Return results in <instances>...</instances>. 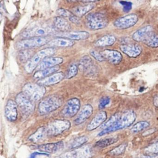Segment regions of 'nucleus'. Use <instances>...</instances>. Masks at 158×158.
Here are the masks:
<instances>
[{
  "mask_svg": "<svg viewBox=\"0 0 158 158\" xmlns=\"http://www.w3.org/2000/svg\"><path fill=\"white\" fill-rule=\"evenodd\" d=\"M35 54L32 49H24L21 50L18 54L19 60L22 63H27Z\"/></svg>",
  "mask_w": 158,
  "mask_h": 158,
  "instance_id": "c756f323",
  "label": "nucleus"
},
{
  "mask_svg": "<svg viewBox=\"0 0 158 158\" xmlns=\"http://www.w3.org/2000/svg\"><path fill=\"white\" fill-rule=\"evenodd\" d=\"M150 126L149 123L146 121H141L138 122L133 126L131 129V132L133 133H137L141 132L145 128L148 127Z\"/></svg>",
  "mask_w": 158,
  "mask_h": 158,
  "instance_id": "72a5a7b5",
  "label": "nucleus"
},
{
  "mask_svg": "<svg viewBox=\"0 0 158 158\" xmlns=\"http://www.w3.org/2000/svg\"><path fill=\"white\" fill-rule=\"evenodd\" d=\"M94 7L95 5L93 3H87L75 7L72 10V12L78 17H82L94 9Z\"/></svg>",
  "mask_w": 158,
  "mask_h": 158,
  "instance_id": "a878e982",
  "label": "nucleus"
},
{
  "mask_svg": "<svg viewBox=\"0 0 158 158\" xmlns=\"http://www.w3.org/2000/svg\"><path fill=\"white\" fill-rule=\"evenodd\" d=\"M65 77L64 73L62 72H59L53 74L48 77L40 79L37 84L45 87V86L53 85L58 84Z\"/></svg>",
  "mask_w": 158,
  "mask_h": 158,
  "instance_id": "ddd939ff",
  "label": "nucleus"
},
{
  "mask_svg": "<svg viewBox=\"0 0 158 158\" xmlns=\"http://www.w3.org/2000/svg\"><path fill=\"white\" fill-rule=\"evenodd\" d=\"M64 60L60 57H50L44 59L37 67V71L44 70L58 66L63 62Z\"/></svg>",
  "mask_w": 158,
  "mask_h": 158,
  "instance_id": "f3484780",
  "label": "nucleus"
},
{
  "mask_svg": "<svg viewBox=\"0 0 158 158\" xmlns=\"http://www.w3.org/2000/svg\"><path fill=\"white\" fill-rule=\"evenodd\" d=\"M71 152L73 158H90L92 156V149L88 145L82 146Z\"/></svg>",
  "mask_w": 158,
  "mask_h": 158,
  "instance_id": "5701e85b",
  "label": "nucleus"
},
{
  "mask_svg": "<svg viewBox=\"0 0 158 158\" xmlns=\"http://www.w3.org/2000/svg\"><path fill=\"white\" fill-rule=\"evenodd\" d=\"M49 42V39L46 37L27 39L18 41L16 44V48L21 50L32 49V48L42 47Z\"/></svg>",
  "mask_w": 158,
  "mask_h": 158,
  "instance_id": "0eeeda50",
  "label": "nucleus"
},
{
  "mask_svg": "<svg viewBox=\"0 0 158 158\" xmlns=\"http://www.w3.org/2000/svg\"><path fill=\"white\" fill-rule=\"evenodd\" d=\"M136 117V114L133 111L130 110L124 113L121 114V117L114 125L103 129L98 135L99 136H102L106 134L128 127L135 122Z\"/></svg>",
  "mask_w": 158,
  "mask_h": 158,
  "instance_id": "f257e3e1",
  "label": "nucleus"
},
{
  "mask_svg": "<svg viewBox=\"0 0 158 158\" xmlns=\"http://www.w3.org/2000/svg\"><path fill=\"white\" fill-rule=\"evenodd\" d=\"M100 52L105 60L113 64H119L123 59L122 54L117 51L106 49Z\"/></svg>",
  "mask_w": 158,
  "mask_h": 158,
  "instance_id": "2eb2a0df",
  "label": "nucleus"
},
{
  "mask_svg": "<svg viewBox=\"0 0 158 158\" xmlns=\"http://www.w3.org/2000/svg\"><path fill=\"white\" fill-rule=\"evenodd\" d=\"M116 41V38L112 35H106L102 37L95 42V46L98 47H104L111 46Z\"/></svg>",
  "mask_w": 158,
  "mask_h": 158,
  "instance_id": "bb28decb",
  "label": "nucleus"
},
{
  "mask_svg": "<svg viewBox=\"0 0 158 158\" xmlns=\"http://www.w3.org/2000/svg\"><path fill=\"white\" fill-rule=\"evenodd\" d=\"M126 148V145L125 144H122V145L116 147L114 149L112 150L110 152L113 155H120V154H122L125 151Z\"/></svg>",
  "mask_w": 158,
  "mask_h": 158,
  "instance_id": "4c0bfd02",
  "label": "nucleus"
},
{
  "mask_svg": "<svg viewBox=\"0 0 158 158\" xmlns=\"http://www.w3.org/2000/svg\"><path fill=\"white\" fill-rule=\"evenodd\" d=\"M15 102L22 112L27 115L31 114L35 110L34 102L23 92L17 94L15 98Z\"/></svg>",
  "mask_w": 158,
  "mask_h": 158,
  "instance_id": "1a4fd4ad",
  "label": "nucleus"
},
{
  "mask_svg": "<svg viewBox=\"0 0 158 158\" xmlns=\"http://www.w3.org/2000/svg\"><path fill=\"white\" fill-rule=\"evenodd\" d=\"M121 114H120L119 113H116L115 114H114L113 115H112L109 119L108 121L105 122L104 123H103L101 126V128L104 129L105 128H107V127H110L114 125L117 122V121L119 120V118L121 117Z\"/></svg>",
  "mask_w": 158,
  "mask_h": 158,
  "instance_id": "f704fd0d",
  "label": "nucleus"
},
{
  "mask_svg": "<svg viewBox=\"0 0 158 158\" xmlns=\"http://www.w3.org/2000/svg\"><path fill=\"white\" fill-rule=\"evenodd\" d=\"M54 25L56 29L62 33L70 32L71 26L69 22L61 16L56 17L54 20Z\"/></svg>",
  "mask_w": 158,
  "mask_h": 158,
  "instance_id": "393cba45",
  "label": "nucleus"
},
{
  "mask_svg": "<svg viewBox=\"0 0 158 158\" xmlns=\"http://www.w3.org/2000/svg\"><path fill=\"white\" fill-rule=\"evenodd\" d=\"M64 147V144L62 141H59L55 143H48L42 144L38 146V149L40 151L46 153H54L60 151Z\"/></svg>",
  "mask_w": 158,
  "mask_h": 158,
  "instance_id": "6ab92c4d",
  "label": "nucleus"
},
{
  "mask_svg": "<svg viewBox=\"0 0 158 158\" xmlns=\"http://www.w3.org/2000/svg\"><path fill=\"white\" fill-rule=\"evenodd\" d=\"M48 45L50 48H69L75 45V42L64 38L58 37L50 40Z\"/></svg>",
  "mask_w": 158,
  "mask_h": 158,
  "instance_id": "b1692460",
  "label": "nucleus"
},
{
  "mask_svg": "<svg viewBox=\"0 0 158 158\" xmlns=\"http://www.w3.org/2000/svg\"><path fill=\"white\" fill-rule=\"evenodd\" d=\"M5 115L10 122H15L17 120L18 110L17 105L15 101L11 99L8 100L5 106Z\"/></svg>",
  "mask_w": 158,
  "mask_h": 158,
  "instance_id": "4468645a",
  "label": "nucleus"
},
{
  "mask_svg": "<svg viewBox=\"0 0 158 158\" xmlns=\"http://www.w3.org/2000/svg\"><path fill=\"white\" fill-rule=\"evenodd\" d=\"M80 100L77 98H73L68 101L61 113L65 117H73L79 111L80 108Z\"/></svg>",
  "mask_w": 158,
  "mask_h": 158,
  "instance_id": "9b49d317",
  "label": "nucleus"
},
{
  "mask_svg": "<svg viewBox=\"0 0 158 158\" xmlns=\"http://www.w3.org/2000/svg\"><path fill=\"white\" fill-rule=\"evenodd\" d=\"M120 50L130 58H136L142 52L141 47L137 44L122 45L120 47Z\"/></svg>",
  "mask_w": 158,
  "mask_h": 158,
  "instance_id": "a211bd4d",
  "label": "nucleus"
},
{
  "mask_svg": "<svg viewBox=\"0 0 158 158\" xmlns=\"http://www.w3.org/2000/svg\"><path fill=\"white\" fill-rule=\"evenodd\" d=\"M110 102V98L108 97H104L101 99L99 104L100 109H103Z\"/></svg>",
  "mask_w": 158,
  "mask_h": 158,
  "instance_id": "a19ab883",
  "label": "nucleus"
},
{
  "mask_svg": "<svg viewBox=\"0 0 158 158\" xmlns=\"http://www.w3.org/2000/svg\"><path fill=\"white\" fill-rule=\"evenodd\" d=\"M78 68L80 72L88 77H94L97 75V67L89 56H85L82 58L78 64Z\"/></svg>",
  "mask_w": 158,
  "mask_h": 158,
  "instance_id": "9d476101",
  "label": "nucleus"
},
{
  "mask_svg": "<svg viewBox=\"0 0 158 158\" xmlns=\"http://www.w3.org/2000/svg\"><path fill=\"white\" fill-rule=\"evenodd\" d=\"M107 117L106 112L102 111L99 113L88 125L87 130L89 131L95 130L100 126L103 124V123L106 121Z\"/></svg>",
  "mask_w": 158,
  "mask_h": 158,
  "instance_id": "412c9836",
  "label": "nucleus"
},
{
  "mask_svg": "<svg viewBox=\"0 0 158 158\" xmlns=\"http://www.w3.org/2000/svg\"><path fill=\"white\" fill-rule=\"evenodd\" d=\"M77 72H78V68L76 64H71L68 68L67 74L65 77L67 79H71L77 75Z\"/></svg>",
  "mask_w": 158,
  "mask_h": 158,
  "instance_id": "c9c22d12",
  "label": "nucleus"
},
{
  "mask_svg": "<svg viewBox=\"0 0 158 158\" xmlns=\"http://www.w3.org/2000/svg\"><path fill=\"white\" fill-rule=\"evenodd\" d=\"M57 12L58 14L61 17H63V18L64 17H68V18H69L70 16H72L73 15L72 12L69 11L64 9H62V8H60V9H59V10H57Z\"/></svg>",
  "mask_w": 158,
  "mask_h": 158,
  "instance_id": "58836bf2",
  "label": "nucleus"
},
{
  "mask_svg": "<svg viewBox=\"0 0 158 158\" xmlns=\"http://www.w3.org/2000/svg\"><path fill=\"white\" fill-rule=\"evenodd\" d=\"M90 54L95 60L98 61L102 62L105 60L103 56L101 55L100 52H98L96 51L93 50L90 51Z\"/></svg>",
  "mask_w": 158,
  "mask_h": 158,
  "instance_id": "ea45409f",
  "label": "nucleus"
},
{
  "mask_svg": "<svg viewBox=\"0 0 158 158\" xmlns=\"http://www.w3.org/2000/svg\"><path fill=\"white\" fill-rule=\"evenodd\" d=\"M153 32L152 27L146 26L135 32L132 36V38L137 42H143L147 37Z\"/></svg>",
  "mask_w": 158,
  "mask_h": 158,
  "instance_id": "4be33fe9",
  "label": "nucleus"
},
{
  "mask_svg": "<svg viewBox=\"0 0 158 158\" xmlns=\"http://www.w3.org/2000/svg\"><path fill=\"white\" fill-rule=\"evenodd\" d=\"M138 17L135 14H130L121 17L115 20L114 23V27L119 29H124L130 28L136 24Z\"/></svg>",
  "mask_w": 158,
  "mask_h": 158,
  "instance_id": "f8f14e48",
  "label": "nucleus"
},
{
  "mask_svg": "<svg viewBox=\"0 0 158 158\" xmlns=\"http://www.w3.org/2000/svg\"><path fill=\"white\" fill-rule=\"evenodd\" d=\"M93 111V108L91 105L86 104L85 105L78 116L74 120V123L76 125L83 123L92 115Z\"/></svg>",
  "mask_w": 158,
  "mask_h": 158,
  "instance_id": "aec40b11",
  "label": "nucleus"
},
{
  "mask_svg": "<svg viewBox=\"0 0 158 158\" xmlns=\"http://www.w3.org/2000/svg\"><path fill=\"white\" fill-rule=\"evenodd\" d=\"M53 29L47 24L39 25L30 27L22 33L23 38L30 39L33 38L44 37L52 33Z\"/></svg>",
  "mask_w": 158,
  "mask_h": 158,
  "instance_id": "20e7f679",
  "label": "nucleus"
},
{
  "mask_svg": "<svg viewBox=\"0 0 158 158\" xmlns=\"http://www.w3.org/2000/svg\"><path fill=\"white\" fill-rule=\"evenodd\" d=\"M58 37L64 38L70 40H83L87 39L89 37L88 32L85 31H79V32H68L62 33L56 35Z\"/></svg>",
  "mask_w": 158,
  "mask_h": 158,
  "instance_id": "dca6fc26",
  "label": "nucleus"
},
{
  "mask_svg": "<svg viewBox=\"0 0 158 158\" xmlns=\"http://www.w3.org/2000/svg\"><path fill=\"white\" fill-rule=\"evenodd\" d=\"M62 103V99L59 96L52 95L48 96L39 104V112L41 115L50 113L59 109Z\"/></svg>",
  "mask_w": 158,
  "mask_h": 158,
  "instance_id": "7ed1b4c3",
  "label": "nucleus"
},
{
  "mask_svg": "<svg viewBox=\"0 0 158 158\" xmlns=\"http://www.w3.org/2000/svg\"><path fill=\"white\" fill-rule=\"evenodd\" d=\"M56 52V50L53 48H46L39 51L26 64L24 67L26 72L28 73H33L44 59L54 55Z\"/></svg>",
  "mask_w": 158,
  "mask_h": 158,
  "instance_id": "f03ea898",
  "label": "nucleus"
},
{
  "mask_svg": "<svg viewBox=\"0 0 158 158\" xmlns=\"http://www.w3.org/2000/svg\"><path fill=\"white\" fill-rule=\"evenodd\" d=\"M120 2L123 7L124 12H128L132 9V3L131 2L126 1H121Z\"/></svg>",
  "mask_w": 158,
  "mask_h": 158,
  "instance_id": "79ce46f5",
  "label": "nucleus"
},
{
  "mask_svg": "<svg viewBox=\"0 0 158 158\" xmlns=\"http://www.w3.org/2000/svg\"><path fill=\"white\" fill-rule=\"evenodd\" d=\"M86 21L87 26L92 30H99L105 28L109 23L106 16L101 13L89 14L87 16Z\"/></svg>",
  "mask_w": 158,
  "mask_h": 158,
  "instance_id": "39448f33",
  "label": "nucleus"
},
{
  "mask_svg": "<svg viewBox=\"0 0 158 158\" xmlns=\"http://www.w3.org/2000/svg\"><path fill=\"white\" fill-rule=\"evenodd\" d=\"M145 152L148 154L157 155L158 154V142L153 143L147 147Z\"/></svg>",
  "mask_w": 158,
  "mask_h": 158,
  "instance_id": "e433bc0d",
  "label": "nucleus"
},
{
  "mask_svg": "<svg viewBox=\"0 0 158 158\" xmlns=\"http://www.w3.org/2000/svg\"><path fill=\"white\" fill-rule=\"evenodd\" d=\"M70 22L73 23L75 24L76 25H79L81 23V21L78 16L73 14L72 16H70L69 18Z\"/></svg>",
  "mask_w": 158,
  "mask_h": 158,
  "instance_id": "c03bdc74",
  "label": "nucleus"
},
{
  "mask_svg": "<svg viewBox=\"0 0 158 158\" xmlns=\"http://www.w3.org/2000/svg\"><path fill=\"white\" fill-rule=\"evenodd\" d=\"M146 45L152 48H158V35L152 32L143 41Z\"/></svg>",
  "mask_w": 158,
  "mask_h": 158,
  "instance_id": "7c9ffc66",
  "label": "nucleus"
},
{
  "mask_svg": "<svg viewBox=\"0 0 158 158\" xmlns=\"http://www.w3.org/2000/svg\"><path fill=\"white\" fill-rule=\"evenodd\" d=\"M118 138L116 137L109 138L101 139L97 141L95 144V147L99 148H103L112 145L118 140Z\"/></svg>",
  "mask_w": 158,
  "mask_h": 158,
  "instance_id": "2f4dec72",
  "label": "nucleus"
},
{
  "mask_svg": "<svg viewBox=\"0 0 158 158\" xmlns=\"http://www.w3.org/2000/svg\"><path fill=\"white\" fill-rule=\"evenodd\" d=\"M88 140V138L85 136L77 138L72 142L70 145V148L71 149H76L80 148L86 142H87Z\"/></svg>",
  "mask_w": 158,
  "mask_h": 158,
  "instance_id": "473e14b6",
  "label": "nucleus"
},
{
  "mask_svg": "<svg viewBox=\"0 0 158 158\" xmlns=\"http://www.w3.org/2000/svg\"><path fill=\"white\" fill-rule=\"evenodd\" d=\"M23 92L33 102L41 100L46 94V88L38 84L27 83L23 88Z\"/></svg>",
  "mask_w": 158,
  "mask_h": 158,
  "instance_id": "423d86ee",
  "label": "nucleus"
},
{
  "mask_svg": "<svg viewBox=\"0 0 158 158\" xmlns=\"http://www.w3.org/2000/svg\"><path fill=\"white\" fill-rule=\"evenodd\" d=\"M48 157L49 155L47 153L35 152L31 154L29 158H47Z\"/></svg>",
  "mask_w": 158,
  "mask_h": 158,
  "instance_id": "37998d69",
  "label": "nucleus"
},
{
  "mask_svg": "<svg viewBox=\"0 0 158 158\" xmlns=\"http://www.w3.org/2000/svg\"><path fill=\"white\" fill-rule=\"evenodd\" d=\"M71 124L65 120H56L51 122L46 127L48 135L57 136L69 129Z\"/></svg>",
  "mask_w": 158,
  "mask_h": 158,
  "instance_id": "6e6552de",
  "label": "nucleus"
},
{
  "mask_svg": "<svg viewBox=\"0 0 158 158\" xmlns=\"http://www.w3.org/2000/svg\"><path fill=\"white\" fill-rule=\"evenodd\" d=\"M153 104L156 107H158V95L155 96L153 98Z\"/></svg>",
  "mask_w": 158,
  "mask_h": 158,
  "instance_id": "a18cd8bd",
  "label": "nucleus"
},
{
  "mask_svg": "<svg viewBox=\"0 0 158 158\" xmlns=\"http://www.w3.org/2000/svg\"><path fill=\"white\" fill-rule=\"evenodd\" d=\"M60 69V67L59 66H57L44 69V70H40V71H36L34 73L33 77L35 79L40 80L51 75L52 74H54V73L59 71Z\"/></svg>",
  "mask_w": 158,
  "mask_h": 158,
  "instance_id": "cd10ccee",
  "label": "nucleus"
},
{
  "mask_svg": "<svg viewBox=\"0 0 158 158\" xmlns=\"http://www.w3.org/2000/svg\"><path fill=\"white\" fill-rule=\"evenodd\" d=\"M48 135L46 127H42L39 128L35 133L29 137V140L34 143L42 141Z\"/></svg>",
  "mask_w": 158,
  "mask_h": 158,
  "instance_id": "c85d7f7f",
  "label": "nucleus"
}]
</instances>
